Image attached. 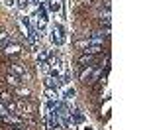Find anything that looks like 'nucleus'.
Masks as SVG:
<instances>
[{
    "label": "nucleus",
    "mask_w": 147,
    "mask_h": 130,
    "mask_svg": "<svg viewBox=\"0 0 147 130\" xmlns=\"http://www.w3.org/2000/svg\"><path fill=\"white\" fill-rule=\"evenodd\" d=\"M16 95H20V97H24V99H28V97H30V89H26V87H18V89H16Z\"/></svg>",
    "instance_id": "15"
},
{
    "label": "nucleus",
    "mask_w": 147,
    "mask_h": 130,
    "mask_svg": "<svg viewBox=\"0 0 147 130\" xmlns=\"http://www.w3.org/2000/svg\"><path fill=\"white\" fill-rule=\"evenodd\" d=\"M45 8H47L49 12H59V10H61V2H51V0H49Z\"/></svg>",
    "instance_id": "11"
},
{
    "label": "nucleus",
    "mask_w": 147,
    "mask_h": 130,
    "mask_svg": "<svg viewBox=\"0 0 147 130\" xmlns=\"http://www.w3.org/2000/svg\"><path fill=\"white\" fill-rule=\"evenodd\" d=\"M51 2H63V0H51Z\"/></svg>",
    "instance_id": "23"
},
{
    "label": "nucleus",
    "mask_w": 147,
    "mask_h": 130,
    "mask_svg": "<svg viewBox=\"0 0 147 130\" xmlns=\"http://www.w3.org/2000/svg\"><path fill=\"white\" fill-rule=\"evenodd\" d=\"M8 101H12V95L10 93H2V95H0V103H4V105H6Z\"/></svg>",
    "instance_id": "17"
},
{
    "label": "nucleus",
    "mask_w": 147,
    "mask_h": 130,
    "mask_svg": "<svg viewBox=\"0 0 147 130\" xmlns=\"http://www.w3.org/2000/svg\"><path fill=\"white\" fill-rule=\"evenodd\" d=\"M92 61H94V55H88V53H84L82 57H79V63L82 67H86V65H90Z\"/></svg>",
    "instance_id": "9"
},
{
    "label": "nucleus",
    "mask_w": 147,
    "mask_h": 130,
    "mask_svg": "<svg viewBox=\"0 0 147 130\" xmlns=\"http://www.w3.org/2000/svg\"><path fill=\"white\" fill-rule=\"evenodd\" d=\"M61 97H63L65 101H73V99L77 97V89H75V87H71V85H67V87L61 91Z\"/></svg>",
    "instance_id": "4"
},
{
    "label": "nucleus",
    "mask_w": 147,
    "mask_h": 130,
    "mask_svg": "<svg viewBox=\"0 0 147 130\" xmlns=\"http://www.w3.org/2000/svg\"><path fill=\"white\" fill-rule=\"evenodd\" d=\"M4 51H6L8 55H18V53H22V46H20L18 42H8L6 47H4Z\"/></svg>",
    "instance_id": "2"
},
{
    "label": "nucleus",
    "mask_w": 147,
    "mask_h": 130,
    "mask_svg": "<svg viewBox=\"0 0 147 130\" xmlns=\"http://www.w3.org/2000/svg\"><path fill=\"white\" fill-rule=\"evenodd\" d=\"M82 83H86V79H92V65H86L84 69L80 71V77H79Z\"/></svg>",
    "instance_id": "7"
},
{
    "label": "nucleus",
    "mask_w": 147,
    "mask_h": 130,
    "mask_svg": "<svg viewBox=\"0 0 147 130\" xmlns=\"http://www.w3.org/2000/svg\"><path fill=\"white\" fill-rule=\"evenodd\" d=\"M49 49H45V47H41L37 53H35V57H37V61H47V57H49Z\"/></svg>",
    "instance_id": "8"
},
{
    "label": "nucleus",
    "mask_w": 147,
    "mask_h": 130,
    "mask_svg": "<svg viewBox=\"0 0 147 130\" xmlns=\"http://www.w3.org/2000/svg\"><path fill=\"white\" fill-rule=\"evenodd\" d=\"M49 69H51V67H49V63H47V61H39V71L49 73Z\"/></svg>",
    "instance_id": "16"
},
{
    "label": "nucleus",
    "mask_w": 147,
    "mask_h": 130,
    "mask_svg": "<svg viewBox=\"0 0 147 130\" xmlns=\"http://www.w3.org/2000/svg\"><path fill=\"white\" fill-rule=\"evenodd\" d=\"M16 8L20 12H28L30 8V0H16Z\"/></svg>",
    "instance_id": "10"
},
{
    "label": "nucleus",
    "mask_w": 147,
    "mask_h": 130,
    "mask_svg": "<svg viewBox=\"0 0 147 130\" xmlns=\"http://www.w3.org/2000/svg\"><path fill=\"white\" fill-rule=\"evenodd\" d=\"M10 71L14 73V75H18V77H26V75H28V69L24 67L22 63H14V65H10Z\"/></svg>",
    "instance_id": "5"
},
{
    "label": "nucleus",
    "mask_w": 147,
    "mask_h": 130,
    "mask_svg": "<svg viewBox=\"0 0 147 130\" xmlns=\"http://www.w3.org/2000/svg\"><path fill=\"white\" fill-rule=\"evenodd\" d=\"M8 42H12V39H8ZM8 42H0V49H4V47H6V44H8Z\"/></svg>",
    "instance_id": "22"
},
{
    "label": "nucleus",
    "mask_w": 147,
    "mask_h": 130,
    "mask_svg": "<svg viewBox=\"0 0 147 130\" xmlns=\"http://www.w3.org/2000/svg\"><path fill=\"white\" fill-rule=\"evenodd\" d=\"M49 39H51V44H53L55 47H61L63 44H65V39H67V32H65V28H63L61 24H55V26L51 28Z\"/></svg>",
    "instance_id": "1"
},
{
    "label": "nucleus",
    "mask_w": 147,
    "mask_h": 130,
    "mask_svg": "<svg viewBox=\"0 0 147 130\" xmlns=\"http://www.w3.org/2000/svg\"><path fill=\"white\" fill-rule=\"evenodd\" d=\"M6 81L10 83V85H16V87H18V85H20V81H22V79H20V77H18V75H14V73H8V77H6Z\"/></svg>",
    "instance_id": "13"
},
{
    "label": "nucleus",
    "mask_w": 147,
    "mask_h": 130,
    "mask_svg": "<svg viewBox=\"0 0 147 130\" xmlns=\"http://www.w3.org/2000/svg\"><path fill=\"white\" fill-rule=\"evenodd\" d=\"M12 130H18V128H12Z\"/></svg>",
    "instance_id": "24"
},
{
    "label": "nucleus",
    "mask_w": 147,
    "mask_h": 130,
    "mask_svg": "<svg viewBox=\"0 0 147 130\" xmlns=\"http://www.w3.org/2000/svg\"><path fill=\"white\" fill-rule=\"evenodd\" d=\"M8 39H12V37L8 35V32H4V30H2V32H0V42H8Z\"/></svg>",
    "instance_id": "19"
},
{
    "label": "nucleus",
    "mask_w": 147,
    "mask_h": 130,
    "mask_svg": "<svg viewBox=\"0 0 147 130\" xmlns=\"http://www.w3.org/2000/svg\"><path fill=\"white\" fill-rule=\"evenodd\" d=\"M84 53H88V55H96V53H102L104 51V47H102V44H92V42H88V46L82 49Z\"/></svg>",
    "instance_id": "3"
},
{
    "label": "nucleus",
    "mask_w": 147,
    "mask_h": 130,
    "mask_svg": "<svg viewBox=\"0 0 147 130\" xmlns=\"http://www.w3.org/2000/svg\"><path fill=\"white\" fill-rule=\"evenodd\" d=\"M45 99H47V101H59L57 91H53V89H45Z\"/></svg>",
    "instance_id": "14"
},
{
    "label": "nucleus",
    "mask_w": 147,
    "mask_h": 130,
    "mask_svg": "<svg viewBox=\"0 0 147 130\" xmlns=\"http://www.w3.org/2000/svg\"><path fill=\"white\" fill-rule=\"evenodd\" d=\"M71 120H73V124L77 126V124H84V114L80 112V110H71Z\"/></svg>",
    "instance_id": "6"
},
{
    "label": "nucleus",
    "mask_w": 147,
    "mask_h": 130,
    "mask_svg": "<svg viewBox=\"0 0 147 130\" xmlns=\"http://www.w3.org/2000/svg\"><path fill=\"white\" fill-rule=\"evenodd\" d=\"M82 130H94V126H90V124H84V126H82Z\"/></svg>",
    "instance_id": "21"
},
{
    "label": "nucleus",
    "mask_w": 147,
    "mask_h": 130,
    "mask_svg": "<svg viewBox=\"0 0 147 130\" xmlns=\"http://www.w3.org/2000/svg\"><path fill=\"white\" fill-rule=\"evenodd\" d=\"M2 4L8 6V8H12V6H16V0H2Z\"/></svg>",
    "instance_id": "20"
},
{
    "label": "nucleus",
    "mask_w": 147,
    "mask_h": 130,
    "mask_svg": "<svg viewBox=\"0 0 147 130\" xmlns=\"http://www.w3.org/2000/svg\"><path fill=\"white\" fill-rule=\"evenodd\" d=\"M49 77L61 81V69H59V67H51V69H49Z\"/></svg>",
    "instance_id": "12"
},
{
    "label": "nucleus",
    "mask_w": 147,
    "mask_h": 130,
    "mask_svg": "<svg viewBox=\"0 0 147 130\" xmlns=\"http://www.w3.org/2000/svg\"><path fill=\"white\" fill-rule=\"evenodd\" d=\"M0 116H2V118L8 116V108L4 106V103H0Z\"/></svg>",
    "instance_id": "18"
}]
</instances>
